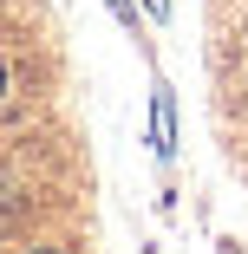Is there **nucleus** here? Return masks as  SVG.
<instances>
[{
	"mask_svg": "<svg viewBox=\"0 0 248 254\" xmlns=\"http://www.w3.org/2000/svg\"><path fill=\"white\" fill-rule=\"evenodd\" d=\"M151 111H157V150L170 157V150H176V111H170V85H157V98H151Z\"/></svg>",
	"mask_w": 248,
	"mask_h": 254,
	"instance_id": "nucleus-1",
	"label": "nucleus"
},
{
	"mask_svg": "<svg viewBox=\"0 0 248 254\" xmlns=\"http://www.w3.org/2000/svg\"><path fill=\"white\" fill-rule=\"evenodd\" d=\"M13 215V183H7V170H0V222Z\"/></svg>",
	"mask_w": 248,
	"mask_h": 254,
	"instance_id": "nucleus-2",
	"label": "nucleus"
},
{
	"mask_svg": "<svg viewBox=\"0 0 248 254\" xmlns=\"http://www.w3.org/2000/svg\"><path fill=\"white\" fill-rule=\"evenodd\" d=\"M144 7H151V20H170V0H144Z\"/></svg>",
	"mask_w": 248,
	"mask_h": 254,
	"instance_id": "nucleus-3",
	"label": "nucleus"
},
{
	"mask_svg": "<svg viewBox=\"0 0 248 254\" xmlns=\"http://www.w3.org/2000/svg\"><path fill=\"white\" fill-rule=\"evenodd\" d=\"M111 13H118V20H131V7H124V0H111Z\"/></svg>",
	"mask_w": 248,
	"mask_h": 254,
	"instance_id": "nucleus-4",
	"label": "nucleus"
},
{
	"mask_svg": "<svg viewBox=\"0 0 248 254\" xmlns=\"http://www.w3.org/2000/svg\"><path fill=\"white\" fill-rule=\"evenodd\" d=\"M26 254H66V248H26Z\"/></svg>",
	"mask_w": 248,
	"mask_h": 254,
	"instance_id": "nucleus-5",
	"label": "nucleus"
},
{
	"mask_svg": "<svg viewBox=\"0 0 248 254\" xmlns=\"http://www.w3.org/2000/svg\"><path fill=\"white\" fill-rule=\"evenodd\" d=\"M0 98H7V65H0Z\"/></svg>",
	"mask_w": 248,
	"mask_h": 254,
	"instance_id": "nucleus-6",
	"label": "nucleus"
}]
</instances>
